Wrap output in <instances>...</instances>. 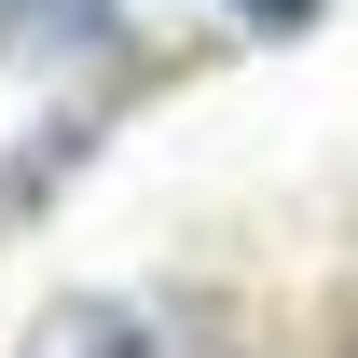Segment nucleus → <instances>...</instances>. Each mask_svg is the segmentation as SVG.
I'll list each match as a JSON object with an SVG mask.
<instances>
[{"label":"nucleus","mask_w":358,"mask_h":358,"mask_svg":"<svg viewBox=\"0 0 358 358\" xmlns=\"http://www.w3.org/2000/svg\"><path fill=\"white\" fill-rule=\"evenodd\" d=\"M42 358H138V331H124V317H55Z\"/></svg>","instance_id":"nucleus-1"},{"label":"nucleus","mask_w":358,"mask_h":358,"mask_svg":"<svg viewBox=\"0 0 358 358\" xmlns=\"http://www.w3.org/2000/svg\"><path fill=\"white\" fill-rule=\"evenodd\" d=\"M234 14H262V28H303V14H317V0H234Z\"/></svg>","instance_id":"nucleus-2"}]
</instances>
